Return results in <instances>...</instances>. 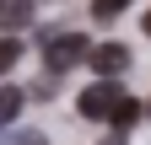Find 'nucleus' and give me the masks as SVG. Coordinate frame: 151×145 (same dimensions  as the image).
I'll use <instances>...</instances> for the list:
<instances>
[{"instance_id": "f257e3e1", "label": "nucleus", "mask_w": 151, "mask_h": 145, "mask_svg": "<svg viewBox=\"0 0 151 145\" xmlns=\"http://www.w3.org/2000/svg\"><path fill=\"white\" fill-rule=\"evenodd\" d=\"M92 54V43H86V32H60L54 27L49 38H43V65L54 70V75H65V70H76Z\"/></svg>"}, {"instance_id": "f03ea898", "label": "nucleus", "mask_w": 151, "mask_h": 145, "mask_svg": "<svg viewBox=\"0 0 151 145\" xmlns=\"http://www.w3.org/2000/svg\"><path fill=\"white\" fill-rule=\"evenodd\" d=\"M119 102H124V92H119V81H108V75H97L81 97H76L81 118H92V124H108L113 113H119Z\"/></svg>"}, {"instance_id": "7ed1b4c3", "label": "nucleus", "mask_w": 151, "mask_h": 145, "mask_svg": "<svg viewBox=\"0 0 151 145\" xmlns=\"http://www.w3.org/2000/svg\"><path fill=\"white\" fill-rule=\"evenodd\" d=\"M86 65L97 70V75H119V70H129V48L124 43H97L86 54Z\"/></svg>"}, {"instance_id": "20e7f679", "label": "nucleus", "mask_w": 151, "mask_h": 145, "mask_svg": "<svg viewBox=\"0 0 151 145\" xmlns=\"http://www.w3.org/2000/svg\"><path fill=\"white\" fill-rule=\"evenodd\" d=\"M32 22V0H0V32H22Z\"/></svg>"}, {"instance_id": "39448f33", "label": "nucleus", "mask_w": 151, "mask_h": 145, "mask_svg": "<svg viewBox=\"0 0 151 145\" xmlns=\"http://www.w3.org/2000/svg\"><path fill=\"white\" fill-rule=\"evenodd\" d=\"M22 102H27L22 86H0V124H16V118H22Z\"/></svg>"}, {"instance_id": "423d86ee", "label": "nucleus", "mask_w": 151, "mask_h": 145, "mask_svg": "<svg viewBox=\"0 0 151 145\" xmlns=\"http://www.w3.org/2000/svg\"><path fill=\"white\" fill-rule=\"evenodd\" d=\"M16 59H22V38H11V32H6V38H0V75H11Z\"/></svg>"}, {"instance_id": "0eeeda50", "label": "nucleus", "mask_w": 151, "mask_h": 145, "mask_svg": "<svg viewBox=\"0 0 151 145\" xmlns=\"http://www.w3.org/2000/svg\"><path fill=\"white\" fill-rule=\"evenodd\" d=\"M129 11V0H92V16L97 22H113V16H124Z\"/></svg>"}, {"instance_id": "6e6552de", "label": "nucleus", "mask_w": 151, "mask_h": 145, "mask_svg": "<svg viewBox=\"0 0 151 145\" xmlns=\"http://www.w3.org/2000/svg\"><path fill=\"white\" fill-rule=\"evenodd\" d=\"M135 118H140V107H135V97H124V102H119V113H113V124H119V129H129Z\"/></svg>"}, {"instance_id": "1a4fd4ad", "label": "nucleus", "mask_w": 151, "mask_h": 145, "mask_svg": "<svg viewBox=\"0 0 151 145\" xmlns=\"http://www.w3.org/2000/svg\"><path fill=\"white\" fill-rule=\"evenodd\" d=\"M11 145H49V134H43V129H22Z\"/></svg>"}, {"instance_id": "9d476101", "label": "nucleus", "mask_w": 151, "mask_h": 145, "mask_svg": "<svg viewBox=\"0 0 151 145\" xmlns=\"http://www.w3.org/2000/svg\"><path fill=\"white\" fill-rule=\"evenodd\" d=\"M97 145H124V129H113V134H103Z\"/></svg>"}, {"instance_id": "9b49d317", "label": "nucleus", "mask_w": 151, "mask_h": 145, "mask_svg": "<svg viewBox=\"0 0 151 145\" xmlns=\"http://www.w3.org/2000/svg\"><path fill=\"white\" fill-rule=\"evenodd\" d=\"M140 27H146V38H151V11H146V16H140Z\"/></svg>"}, {"instance_id": "f8f14e48", "label": "nucleus", "mask_w": 151, "mask_h": 145, "mask_svg": "<svg viewBox=\"0 0 151 145\" xmlns=\"http://www.w3.org/2000/svg\"><path fill=\"white\" fill-rule=\"evenodd\" d=\"M146 118H151V107H146Z\"/></svg>"}]
</instances>
